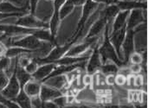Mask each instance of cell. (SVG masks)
<instances>
[{"mask_svg": "<svg viewBox=\"0 0 148 108\" xmlns=\"http://www.w3.org/2000/svg\"><path fill=\"white\" fill-rule=\"evenodd\" d=\"M46 42L39 40L34 35H25L23 37L20 39L12 40L11 39V45L15 47H20L30 51H35L42 48Z\"/></svg>", "mask_w": 148, "mask_h": 108, "instance_id": "1", "label": "cell"}, {"mask_svg": "<svg viewBox=\"0 0 148 108\" xmlns=\"http://www.w3.org/2000/svg\"><path fill=\"white\" fill-rule=\"evenodd\" d=\"M16 24L29 29H49V23L37 18L35 15L30 13L18 17L16 21Z\"/></svg>", "mask_w": 148, "mask_h": 108, "instance_id": "2", "label": "cell"}, {"mask_svg": "<svg viewBox=\"0 0 148 108\" xmlns=\"http://www.w3.org/2000/svg\"><path fill=\"white\" fill-rule=\"evenodd\" d=\"M126 34H127V24L125 26H123L122 28L117 29V30L112 31L110 33V35H109L110 42L114 46L119 58L122 62H123V57H122V55H121V46H122V43L124 42Z\"/></svg>", "mask_w": 148, "mask_h": 108, "instance_id": "3", "label": "cell"}, {"mask_svg": "<svg viewBox=\"0 0 148 108\" xmlns=\"http://www.w3.org/2000/svg\"><path fill=\"white\" fill-rule=\"evenodd\" d=\"M38 29H29L19 25H2L0 24V31L3 32V35L13 37L15 36H19L23 35H34Z\"/></svg>", "mask_w": 148, "mask_h": 108, "instance_id": "4", "label": "cell"}, {"mask_svg": "<svg viewBox=\"0 0 148 108\" xmlns=\"http://www.w3.org/2000/svg\"><path fill=\"white\" fill-rule=\"evenodd\" d=\"M66 2V0H54L53 1V6H54V10L52 16L49 22V29L53 37L56 36L58 31V28L61 23L60 16H59V10L62 4Z\"/></svg>", "mask_w": 148, "mask_h": 108, "instance_id": "5", "label": "cell"}, {"mask_svg": "<svg viewBox=\"0 0 148 108\" xmlns=\"http://www.w3.org/2000/svg\"><path fill=\"white\" fill-rule=\"evenodd\" d=\"M147 9H134L130 10L127 21V29H134L138 25L147 22Z\"/></svg>", "mask_w": 148, "mask_h": 108, "instance_id": "6", "label": "cell"}, {"mask_svg": "<svg viewBox=\"0 0 148 108\" xmlns=\"http://www.w3.org/2000/svg\"><path fill=\"white\" fill-rule=\"evenodd\" d=\"M42 83L46 84L49 87L61 90L63 94L66 95V91H68V87L69 86V82L68 81L66 75H59L51 76L46 80H44Z\"/></svg>", "mask_w": 148, "mask_h": 108, "instance_id": "7", "label": "cell"}, {"mask_svg": "<svg viewBox=\"0 0 148 108\" xmlns=\"http://www.w3.org/2000/svg\"><path fill=\"white\" fill-rule=\"evenodd\" d=\"M20 90H21V87H20L19 82H18V81H17V79L16 77L15 73L13 72V74L10 75V78L8 85L0 93L4 97H6L7 99L14 100V99L19 94Z\"/></svg>", "mask_w": 148, "mask_h": 108, "instance_id": "8", "label": "cell"}, {"mask_svg": "<svg viewBox=\"0 0 148 108\" xmlns=\"http://www.w3.org/2000/svg\"><path fill=\"white\" fill-rule=\"evenodd\" d=\"M102 64H103L102 60H101V55L98 51V48H95L93 50V53L88 59L85 69L87 70V73L94 75L100 69V68Z\"/></svg>", "mask_w": 148, "mask_h": 108, "instance_id": "9", "label": "cell"}, {"mask_svg": "<svg viewBox=\"0 0 148 108\" xmlns=\"http://www.w3.org/2000/svg\"><path fill=\"white\" fill-rule=\"evenodd\" d=\"M56 67H57V65L55 63H52V62L39 65L36 71L31 75L32 79H34L37 81H40L42 83V81L44 79H46Z\"/></svg>", "mask_w": 148, "mask_h": 108, "instance_id": "10", "label": "cell"}, {"mask_svg": "<svg viewBox=\"0 0 148 108\" xmlns=\"http://www.w3.org/2000/svg\"><path fill=\"white\" fill-rule=\"evenodd\" d=\"M61 95H63V93L61 90L42 83L39 96H40L41 100H42V102L48 101V100H53L54 99H56V97L61 96Z\"/></svg>", "mask_w": 148, "mask_h": 108, "instance_id": "11", "label": "cell"}, {"mask_svg": "<svg viewBox=\"0 0 148 108\" xmlns=\"http://www.w3.org/2000/svg\"><path fill=\"white\" fill-rule=\"evenodd\" d=\"M116 5L121 10H132L134 9H147V2L137 1V0H117L115 2Z\"/></svg>", "mask_w": 148, "mask_h": 108, "instance_id": "12", "label": "cell"}, {"mask_svg": "<svg viewBox=\"0 0 148 108\" xmlns=\"http://www.w3.org/2000/svg\"><path fill=\"white\" fill-rule=\"evenodd\" d=\"M0 12L2 13H25L29 14V3L23 7H18L10 2H1L0 3Z\"/></svg>", "mask_w": 148, "mask_h": 108, "instance_id": "13", "label": "cell"}, {"mask_svg": "<svg viewBox=\"0 0 148 108\" xmlns=\"http://www.w3.org/2000/svg\"><path fill=\"white\" fill-rule=\"evenodd\" d=\"M106 25H107V20H106V18L101 14H100L99 18L96 21H95V23L92 25V27L90 28L88 33L86 35V37L98 36L105 29Z\"/></svg>", "mask_w": 148, "mask_h": 108, "instance_id": "14", "label": "cell"}, {"mask_svg": "<svg viewBox=\"0 0 148 108\" xmlns=\"http://www.w3.org/2000/svg\"><path fill=\"white\" fill-rule=\"evenodd\" d=\"M41 86H42V83L40 81L31 79L21 89H23L29 97H33V96L39 95L40 91H41Z\"/></svg>", "mask_w": 148, "mask_h": 108, "instance_id": "15", "label": "cell"}, {"mask_svg": "<svg viewBox=\"0 0 148 108\" xmlns=\"http://www.w3.org/2000/svg\"><path fill=\"white\" fill-rule=\"evenodd\" d=\"M14 73L16 75V77L19 82V85H20V87L23 88V86L29 81L32 79V76L28 74L23 68L20 67L17 62H16V66H15V70H14Z\"/></svg>", "mask_w": 148, "mask_h": 108, "instance_id": "16", "label": "cell"}, {"mask_svg": "<svg viewBox=\"0 0 148 108\" xmlns=\"http://www.w3.org/2000/svg\"><path fill=\"white\" fill-rule=\"evenodd\" d=\"M129 12H130V10H121L117 14V16H115V18L112 23V29H111L112 31L117 30L127 24Z\"/></svg>", "mask_w": 148, "mask_h": 108, "instance_id": "17", "label": "cell"}, {"mask_svg": "<svg viewBox=\"0 0 148 108\" xmlns=\"http://www.w3.org/2000/svg\"><path fill=\"white\" fill-rule=\"evenodd\" d=\"M14 101L18 105L19 107H32L30 102V97L23 89L20 90L17 96L14 99Z\"/></svg>", "mask_w": 148, "mask_h": 108, "instance_id": "18", "label": "cell"}, {"mask_svg": "<svg viewBox=\"0 0 148 108\" xmlns=\"http://www.w3.org/2000/svg\"><path fill=\"white\" fill-rule=\"evenodd\" d=\"M101 73H102L104 75H116L118 73V70H119V67L114 63V62H109L108 61L106 62L105 63H103L100 69Z\"/></svg>", "mask_w": 148, "mask_h": 108, "instance_id": "19", "label": "cell"}, {"mask_svg": "<svg viewBox=\"0 0 148 108\" xmlns=\"http://www.w3.org/2000/svg\"><path fill=\"white\" fill-rule=\"evenodd\" d=\"M32 51L30 50H28V49H23V48H20V47H15V46H12V47H10L7 49V51L5 53V56L11 59V58H16V56L20 55H23V54H27V53H31Z\"/></svg>", "mask_w": 148, "mask_h": 108, "instance_id": "20", "label": "cell"}, {"mask_svg": "<svg viewBox=\"0 0 148 108\" xmlns=\"http://www.w3.org/2000/svg\"><path fill=\"white\" fill-rule=\"evenodd\" d=\"M74 9H75V6L70 2L66 0V2L62 4V6L61 7L60 10H59V16H60L61 21L65 19L68 16H69L72 13V11L74 10Z\"/></svg>", "mask_w": 148, "mask_h": 108, "instance_id": "21", "label": "cell"}, {"mask_svg": "<svg viewBox=\"0 0 148 108\" xmlns=\"http://www.w3.org/2000/svg\"><path fill=\"white\" fill-rule=\"evenodd\" d=\"M128 62H129V64H141L143 62L142 53H140L137 51L133 52L128 58Z\"/></svg>", "mask_w": 148, "mask_h": 108, "instance_id": "22", "label": "cell"}, {"mask_svg": "<svg viewBox=\"0 0 148 108\" xmlns=\"http://www.w3.org/2000/svg\"><path fill=\"white\" fill-rule=\"evenodd\" d=\"M38 67H39V64L35 61V60H33V59H31V61L27 64V66H25L23 68H24V70L28 73V74H29L30 75H32L36 71V69L38 68Z\"/></svg>", "mask_w": 148, "mask_h": 108, "instance_id": "23", "label": "cell"}, {"mask_svg": "<svg viewBox=\"0 0 148 108\" xmlns=\"http://www.w3.org/2000/svg\"><path fill=\"white\" fill-rule=\"evenodd\" d=\"M10 81V77L4 70L0 71V92L4 89V87L8 85Z\"/></svg>", "mask_w": 148, "mask_h": 108, "instance_id": "24", "label": "cell"}, {"mask_svg": "<svg viewBox=\"0 0 148 108\" xmlns=\"http://www.w3.org/2000/svg\"><path fill=\"white\" fill-rule=\"evenodd\" d=\"M114 82H115V85L119 87H123L127 84V77L121 74L117 73L114 77Z\"/></svg>", "mask_w": 148, "mask_h": 108, "instance_id": "25", "label": "cell"}, {"mask_svg": "<svg viewBox=\"0 0 148 108\" xmlns=\"http://www.w3.org/2000/svg\"><path fill=\"white\" fill-rule=\"evenodd\" d=\"M82 81L84 87H91V86H92V83H93V75L88 74V73H86V74L82 76Z\"/></svg>", "mask_w": 148, "mask_h": 108, "instance_id": "26", "label": "cell"}, {"mask_svg": "<svg viewBox=\"0 0 148 108\" xmlns=\"http://www.w3.org/2000/svg\"><path fill=\"white\" fill-rule=\"evenodd\" d=\"M53 101L56 103V105L58 107H63L68 106V105H67V101H66V95H65V94L56 97V99L53 100Z\"/></svg>", "mask_w": 148, "mask_h": 108, "instance_id": "27", "label": "cell"}, {"mask_svg": "<svg viewBox=\"0 0 148 108\" xmlns=\"http://www.w3.org/2000/svg\"><path fill=\"white\" fill-rule=\"evenodd\" d=\"M30 102L32 107H42V100H41L39 95L30 97Z\"/></svg>", "mask_w": 148, "mask_h": 108, "instance_id": "28", "label": "cell"}, {"mask_svg": "<svg viewBox=\"0 0 148 108\" xmlns=\"http://www.w3.org/2000/svg\"><path fill=\"white\" fill-rule=\"evenodd\" d=\"M129 68L133 75H139L143 71L141 64H129Z\"/></svg>", "mask_w": 148, "mask_h": 108, "instance_id": "29", "label": "cell"}, {"mask_svg": "<svg viewBox=\"0 0 148 108\" xmlns=\"http://www.w3.org/2000/svg\"><path fill=\"white\" fill-rule=\"evenodd\" d=\"M114 77H115V75H105V81H106L107 86L113 87V86L115 85Z\"/></svg>", "mask_w": 148, "mask_h": 108, "instance_id": "30", "label": "cell"}, {"mask_svg": "<svg viewBox=\"0 0 148 108\" xmlns=\"http://www.w3.org/2000/svg\"><path fill=\"white\" fill-rule=\"evenodd\" d=\"M39 0H28L29 5V13L32 15H35V11L37 6V3Z\"/></svg>", "mask_w": 148, "mask_h": 108, "instance_id": "31", "label": "cell"}, {"mask_svg": "<svg viewBox=\"0 0 148 108\" xmlns=\"http://www.w3.org/2000/svg\"><path fill=\"white\" fill-rule=\"evenodd\" d=\"M67 105H74L76 102V96L74 94H66Z\"/></svg>", "mask_w": 148, "mask_h": 108, "instance_id": "32", "label": "cell"}, {"mask_svg": "<svg viewBox=\"0 0 148 108\" xmlns=\"http://www.w3.org/2000/svg\"><path fill=\"white\" fill-rule=\"evenodd\" d=\"M7 49H8L7 46L3 42L0 41V58L5 56V53L7 51Z\"/></svg>", "mask_w": 148, "mask_h": 108, "instance_id": "33", "label": "cell"}, {"mask_svg": "<svg viewBox=\"0 0 148 108\" xmlns=\"http://www.w3.org/2000/svg\"><path fill=\"white\" fill-rule=\"evenodd\" d=\"M69 2H70L74 6H83L84 3H86L87 0H68Z\"/></svg>", "mask_w": 148, "mask_h": 108, "instance_id": "34", "label": "cell"}, {"mask_svg": "<svg viewBox=\"0 0 148 108\" xmlns=\"http://www.w3.org/2000/svg\"><path fill=\"white\" fill-rule=\"evenodd\" d=\"M99 4H106V5H108V4H112V3H114L115 1L114 0H92Z\"/></svg>", "mask_w": 148, "mask_h": 108, "instance_id": "35", "label": "cell"}, {"mask_svg": "<svg viewBox=\"0 0 148 108\" xmlns=\"http://www.w3.org/2000/svg\"><path fill=\"white\" fill-rule=\"evenodd\" d=\"M46 1H49V2H53L54 0H46Z\"/></svg>", "mask_w": 148, "mask_h": 108, "instance_id": "36", "label": "cell"}, {"mask_svg": "<svg viewBox=\"0 0 148 108\" xmlns=\"http://www.w3.org/2000/svg\"><path fill=\"white\" fill-rule=\"evenodd\" d=\"M1 2H3V0H0V3H1Z\"/></svg>", "mask_w": 148, "mask_h": 108, "instance_id": "37", "label": "cell"}, {"mask_svg": "<svg viewBox=\"0 0 148 108\" xmlns=\"http://www.w3.org/2000/svg\"><path fill=\"white\" fill-rule=\"evenodd\" d=\"M114 1H115V2H116V1H117V0H114Z\"/></svg>", "mask_w": 148, "mask_h": 108, "instance_id": "38", "label": "cell"}]
</instances>
